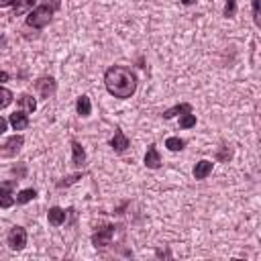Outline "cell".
Segmentation results:
<instances>
[{
  "label": "cell",
  "mask_w": 261,
  "mask_h": 261,
  "mask_svg": "<svg viewBox=\"0 0 261 261\" xmlns=\"http://www.w3.org/2000/svg\"><path fill=\"white\" fill-rule=\"evenodd\" d=\"M104 86L110 96L126 100L137 92V75L124 65H112L104 73Z\"/></svg>",
  "instance_id": "1"
},
{
  "label": "cell",
  "mask_w": 261,
  "mask_h": 261,
  "mask_svg": "<svg viewBox=\"0 0 261 261\" xmlns=\"http://www.w3.org/2000/svg\"><path fill=\"white\" fill-rule=\"evenodd\" d=\"M59 8H61V0H41V4L27 14L24 22L33 29H45Z\"/></svg>",
  "instance_id": "2"
},
{
  "label": "cell",
  "mask_w": 261,
  "mask_h": 261,
  "mask_svg": "<svg viewBox=\"0 0 261 261\" xmlns=\"http://www.w3.org/2000/svg\"><path fill=\"white\" fill-rule=\"evenodd\" d=\"M114 224H102L94 234H92V245L98 249V247H108L112 243V237H114Z\"/></svg>",
  "instance_id": "3"
},
{
  "label": "cell",
  "mask_w": 261,
  "mask_h": 261,
  "mask_svg": "<svg viewBox=\"0 0 261 261\" xmlns=\"http://www.w3.org/2000/svg\"><path fill=\"white\" fill-rule=\"evenodd\" d=\"M6 241H8V247L12 251H22L27 247V230H24V226H12L8 230Z\"/></svg>",
  "instance_id": "4"
},
{
  "label": "cell",
  "mask_w": 261,
  "mask_h": 261,
  "mask_svg": "<svg viewBox=\"0 0 261 261\" xmlns=\"http://www.w3.org/2000/svg\"><path fill=\"white\" fill-rule=\"evenodd\" d=\"M35 90H37V94H39L41 98L49 100V98L55 94V90H57V82H55L51 75H43V77H39V80L35 82Z\"/></svg>",
  "instance_id": "5"
},
{
  "label": "cell",
  "mask_w": 261,
  "mask_h": 261,
  "mask_svg": "<svg viewBox=\"0 0 261 261\" xmlns=\"http://www.w3.org/2000/svg\"><path fill=\"white\" fill-rule=\"evenodd\" d=\"M16 181H18V179H6V181H0V208H10V206H14L12 190L16 188Z\"/></svg>",
  "instance_id": "6"
},
{
  "label": "cell",
  "mask_w": 261,
  "mask_h": 261,
  "mask_svg": "<svg viewBox=\"0 0 261 261\" xmlns=\"http://www.w3.org/2000/svg\"><path fill=\"white\" fill-rule=\"evenodd\" d=\"M128 145H130V141L126 139V135H124L120 128H116V130H114V137L110 139V147H112V151H114V153H122V151L128 149Z\"/></svg>",
  "instance_id": "7"
},
{
  "label": "cell",
  "mask_w": 261,
  "mask_h": 261,
  "mask_svg": "<svg viewBox=\"0 0 261 261\" xmlns=\"http://www.w3.org/2000/svg\"><path fill=\"white\" fill-rule=\"evenodd\" d=\"M8 122H10V126H12L14 130H24V128L29 126L31 120H29V114H27L24 110H16V112L10 114Z\"/></svg>",
  "instance_id": "8"
},
{
  "label": "cell",
  "mask_w": 261,
  "mask_h": 261,
  "mask_svg": "<svg viewBox=\"0 0 261 261\" xmlns=\"http://www.w3.org/2000/svg\"><path fill=\"white\" fill-rule=\"evenodd\" d=\"M145 165L149 167V169H159L161 167V155H159V151H157V145H149L147 147V153H145Z\"/></svg>",
  "instance_id": "9"
},
{
  "label": "cell",
  "mask_w": 261,
  "mask_h": 261,
  "mask_svg": "<svg viewBox=\"0 0 261 261\" xmlns=\"http://www.w3.org/2000/svg\"><path fill=\"white\" fill-rule=\"evenodd\" d=\"M65 216H67V212L63 208H59V206H51L47 210V220H49L51 226H61L65 222Z\"/></svg>",
  "instance_id": "10"
},
{
  "label": "cell",
  "mask_w": 261,
  "mask_h": 261,
  "mask_svg": "<svg viewBox=\"0 0 261 261\" xmlns=\"http://www.w3.org/2000/svg\"><path fill=\"white\" fill-rule=\"evenodd\" d=\"M212 167H214L212 161H208V159H200V161L194 165V177H196V179H206V177L212 173Z\"/></svg>",
  "instance_id": "11"
},
{
  "label": "cell",
  "mask_w": 261,
  "mask_h": 261,
  "mask_svg": "<svg viewBox=\"0 0 261 261\" xmlns=\"http://www.w3.org/2000/svg\"><path fill=\"white\" fill-rule=\"evenodd\" d=\"M22 145H24V137H22V135H12V137L4 143V153H6V155H16Z\"/></svg>",
  "instance_id": "12"
},
{
  "label": "cell",
  "mask_w": 261,
  "mask_h": 261,
  "mask_svg": "<svg viewBox=\"0 0 261 261\" xmlns=\"http://www.w3.org/2000/svg\"><path fill=\"white\" fill-rule=\"evenodd\" d=\"M86 163V151L77 141H71V165L75 167H84Z\"/></svg>",
  "instance_id": "13"
},
{
  "label": "cell",
  "mask_w": 261,
  "mask_h": 261,
  "mask_svg": "<svg viewBox=\"0 0 261 261\" xmlns=\"http://www.w3.org/2000/svg\"><path fill=\"white\" fill-rule=\"evenodd\" d=\"M188 112H192V104H190V102H181V104H175V106L167 108V110L163 112V118L169 120V118H173V116H177V114H188Z\"/></svg>",
  "instance_id": "14"
},
{
  "label": "cell",
  "mask_w": 261,
  "mask_h": 261,
  "mask_svg": "<svg viewBox=\"0 0 261 261\" xmlns=\"http://www.w3.org/2000/svg\"><path fill=\"white\" fill-rule=\"evenodd\" d=\"M37 0H0V8H6V6H14L16 14H20L24 8L29 6H35Z\"/></svg>",
  "instance_id": "15"
},
{
  "label": "cell",
  "mask_w": 261,
  "mask_h": 261,
  "mask_svg": "<svg viewBox=\"0 0 261 261\" xmlns=\"http://www.w3.org/2000/svg\"><path fill=\"white\" fill-rule=\"evenodd\" d=\"M75 110H77V114H80L82 118H86V116L92 114V102H90V98H88L86 94H82V96L77 98V102H75Z\"/></svg>",
  "instance_id": "16"
},
{
  "label": "cell",
  "mask_w": 261,
  "mask_h": 261,
  "mask_svg": "<svg viewBox=\"0 0 261 261\" xmlns=\"http://www.w3.org/2000/svg\"><path fill=\"white\" fill-rule=\"evenodd\" d=\"M16 100H18V104L24 108V112H35V110H37V100H35L31 94H20Z\"/></svg>",
  "instance_id": "17"
},
{
  "label": "cell",
  "mask_w": 261,
  "mask_h": 261,
  "mask_svg": "<svg viewBox=\"0 0 261 261\" xmlns=\"http://www.w3.org/2000/svg\"><path fill=\"white\" fill-rule=\"evenodd\" d=\"M37 198V190L35 188H27V190H20L16 196H14V202L16 204H27V202H31V200H35Z\"/></svg>",
  "instance_id": "18"
},
{
  "label": "cell",
  "mask_w": 261,
  "mask_h": 261,
  "mask_svg": "<svg viewBox=\"0 0 261 261\" xmlns=\"http://www.w3.org/2000/svg\"><path fill=\"white\" fill-rule=\"evenodd\" d=\"M165 147H167L169 151H181V149L186 147V141L179 139V137H169V139L165 141Z\"/></svg>",
  "instance_id": "19"
},
{
  "label": "cell",
  "mask_w": 261,
  "mask_h": 261,
  "mask_svg": "<svg viewBox=\"0 0 261 261\" xmlns=\"http://www.w3.org/2000/svg\"><path fill=\"white\" fill-rule=\"evenodd\" d=\"M14 100V96H12V92L8 90V88H4V86H0V108H6L10 102Z\"/></svg>",
  "instance_id": "20"
},
{
  "label": "cell",
  "mask_w": 261,
  "mask_h": 261,
  "mask_svg": "<svg viewBox=\"0 0 261 261\" xmlns=\"http://www.w3.org/2000/svg\"><path fill=\"white\" fill-rule=\"evenodd\" d=\"M179 126H181V128H192V126H196V114H192V112L181 114V118H179Z\"/></svg>",
  "instance_id": "21"
},
{
  "label": "cell",
  "mask_w": 261,
  "mask_h": 261,
  "mask_svg": "<svg viewBox=\"0 0 261 261\" xmlns=\"http://www.w3.org/2000/svg\"><path fill=\"white\" fill-rule=\"evenodd\" d=\"M224 18H232L237 14V0H224V10H222Z\"/></svg>",
  "instance_id": "22"
},
{
  "label": "cell",
  "mask_w": 261,
  "mask_h": 261,
  "mask_svg": "<svg viewBox=\"0 0 261 261\" xmlns=\"http://www.w3.org/2000/svg\"><path fill=\"white\" fill-rule=\"evenodd\" d=\"M253 6V20L257 27H261V0H251Z\"/></svg>",
  "instance_id": "23"
},
{
  "label": "cell",
  "mask_w": 261,
  "mask_h": 261,
  "mask_svg": "<svg viewBox=\"0 0 261 261\" xmlns=\"http://www.w3.org/2000/svg\"><path fill=\"white\" fill-rule=\"evenodd\" d=\"M80 177H82V173H73V175H67V177H63L61 181H57V188H67V186L75 184Z\"/></svg>",
  "instance_id": "24"
},
{
  "label": "cell",
  "mask_w": 261,
  "mask_h": 261,
  "mask_svg": "<svg viewBox=\"0 0 261 261\" xmlns=\"http://www.w3.org/2000/svg\"><path fill=\"white\" fill-rule=\"evenodd\" d=\"M224 147V151H218L216 153V159H220V161H228L230 157H232V153H230V149L226 147V145H222Z\"/></svg>",
  "instance_id": "25"
},
{
  "label": "cell",
  "mask_w": 261,
  "mask_h": 261,
  "mask_svg": "<svg viewBox=\"0 0 261 261\" xmlns=\"http://www.w3.org/2000/svg\"><path fill=\"white\" fill-rule=\"evenodd\" d=\"M6 126H8V120H6V118H2V116H0V135H2V133H4V130H6Z\"/></svg>",
  "instance_id": "26"
},
{
  "label": "cell",
  "mask_w": 261,
  "mask_h": 261,
  "mask_svg": "<svg viewBox=\"0 0 261 261\" xmlns=\"http://www.w3.org/2000/svg\"><path fill=\"white\" fill-rule=\"evenodd\" d=\"M4 47H6V37H4V35H0V53L4 51Z\"/></svg>",
  "instance_id": "27"
},
{
  "label": "cell",
  "mask_w": 261,
  "mask_h": 261,
  "mask_svg": "<svg viewBox=\"0 0 261 261\" xmlns=\"http://www.w3.org/2000/svg\"><path fill=\"white\" fill-rule=\"evenodd\" d=\"M2 82H8V73L6 71H0V84Z\"/></svg>",
  "instance_id": "28"
},
{
  "label": "cell",
  "mask_w": 261,
  "mask_h": 261,
  "mask_svg": "<svg viewBox=\"0 0 261 261\" xmlns=\"http://www.w3.org/2000/svg\"><path fill=\"white\" fill-rule=\"evenodd\" d=\"M181 4H186V6H192V4H196V0H181Z\"/></svg>",
  "instance_id": "29"
}]
</instances>
